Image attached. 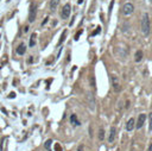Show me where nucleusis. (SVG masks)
Masks as SVG:
<instances>
[{"instance_id": "obj_10", "label": "nucleus", "mask_w": 152, "mask_h": 151, "mask_svg": "<svg viewBox=\"0 0 152 151\" xmlns=\"http://www.w3.org/2000/svg\"><path fill=\"white\" fill-rule=\"evenodd\" d=\"M16 52H17L18 55H24V54L26 52V47H25V44H24V43L19 44L18 48L16 49Z\"/></svg>"}, {"instance_id": "obj_7", "label": "nucleus", "mask_w": 152, "mask_h": 151, "mask_svg": "<svg viewBox=\"0 0 152 151\" xmlns=\"http://www.w3.org/2000/svg\"><path fill=\"white\" fill-rule=\"evenodd\" d=\"M117 138V127L115 126H112L111 130H109V136H108V143H114Z\"/></svg>"}, {"instance_id": "obj_22", "label": "nucleus", "mask_w": 152, "mask_h": 151, "mask_svg": "<svg viewBox=\"0 0 152 151\" xmlns=\"http://www.w3.org/2000/svg\"><path fill=\"white\" fill-rule=\"evenodd\" d=\"M147 151H152V143L150 144V146H149V149H147Z\"/></svg>"}, {"instance_id": "obj_13", "label": "nucleus", "mask_w": 152, "mask_h": 151, "mask_svg": "<svg viewBox=\"0 0 152 151\" xmlns=\"http://www.w3.org/2000/svg\"><path fill=\"white\" fill-rule=\"evenodd\" d=\"M58 4H60V0H51L50 1V10L55 11L57 8V6H58Z\"/></svg>"}, {"instance_id": "obj_21", "label": "nucleus", "mask_w": 152, "mask_h": 151, "mask_svg": "<svg viewBox=\"0 0 152 151\" xmlns=\"http://www.w3.org/2000/svg\"><path fill=\"white\" fill-rule=\"evenodd\" d=\"M82 34V30H80L79 32L76 34V36H75V39H79V36H80V34Z\"/></svg>"}, {"instance_id": "obj_24", "label": "nucleus", "mask_w": 152, "mask_h": 151, "mask_svg": "<svg viewBox=\"0 0 152 151\" xmlns=\"http://www.w3.org/2000/svg\"><path fill=\"white\" fill-rule=\"evenodd\" d=\"M7 1H11V0H7Z\"/></svg>"}, {"instance_id": "obj_4", "label": "nucleus", "mask_w": 152, "mask_h": 151, "mask_svg": "<svg viewBox=\"0 0 152 151\" xmlns=\"http://www.w3.org/2000/svg\"><path fill=\"white\" fill-rule=\"evenodd\" d=\"M69 16H70V5L66 4L61 11V17H62V19H68Z\"/></svg>"}, {"instance_id": "obj_23", "label": "nucleus", "mask_w": 152, "mask_h": 151, "mask_svg": "<svg viewBox=\"0 0 152 151\" xmlns=\"http://www.w3.org/2000/svg\"><path fill=\"white\" fill-rule=\"evenodd\" d=\"M77 2H79V4H82V2H83V0H77Z\"/></svg>"}, {"instance_id": "obj_6", "label": "nucleus", "mask_w": 152, "mask_h": 151, "mask_svg": "<svg viewBox=\"0 0 152 151\" xmlns=\"http://www.w3.org/2000/svg\"><path fill=\"white\" fill-rule=\"evenodd\" d=\"M111 80H112V86H113V89L114 92H119L120 90V83H119V79L115 75H112L111 76Z\"/></svg>"}, {"instance_id": "obj_5", "label": "nucleus", "mask_w": 152, "mask_h": 151, "mask_svg": "<svg viewBox=\"0 0 152 151\" xmlns=\"http://www.w3.org/2000/svg\"><path fill=\"white\" fill-rule=\"evenodd\" d=\"M146 121V114H144V113H141V114H139L138 116V120L135 121V127L137 129H141L143 126H144V124H145Z\"/></svg>"}, {"instance_id": "obj_12", "label": "nucleus", "mask_w": 152, "mask_h": 151, "mask_svg": "<svg viewBox=\"0 0 152 151\" xmlns=\"http://www.w3.org/2000/svg\"><path fill=\"white\" fill-rule=\"evenodd\" d=\"M141 60H143V51H141V50H138V51L134 54V61L140 62Z\"/></svg>"}, {"instance_id": "obj_16", "label": "nucleus", "mask_w": 152, "mask_h": 151, "mask_svg": "<svg viewBox=\"0 0 152 151\" xmlns=\"http://www.w3.org/2000/svg\"><path fill=\"white\" fill-rule=\"evenodd\" d=\"M149 130L152 131V112L149 114Z\"/></svg>"}, {"instance_id": "obj_8", "label": "nucleus", "mask_w": 152, "mask_h": 151, "mask_svg": "<svg viewBox=\"0 0 152 151\" xmlns=\"http://www.w3.org/2000/svg\"><path fill=\"white\" fill-rule=\"evenodd\" d=\"M134 127H135V120H134V118L128 119L127 123H126V130L128 131V132H131V131H133Z\"/></svg>"}, {"instance_id": "obj_2", "label": "nucleus", "mask_w": 152, "mask_h": 151, "mask_svg": "<svg viewBox=\"0 0 152 151\" xmlns=\"http://www.w3.org/2000/svg\"><path fill=\"white\" fill-rule=\"evenodd\" d=\"M133 11H134V6H133V4H131V2H126L125 5H124V7H122V13L125 14V16L132 14Z\"/></svg>"}, {"instance_id": "obj_14", "label": "nucleus", "mask_w": 152, "mask_h": 151, "mask_svg": "<svg viewBox=\"0 0 152 151\" xmlns=\"http://www.w3.org/2000/svg\"><path fill=\"white\" fill-rule=\"evenodd\" d=\"M34 44H36V34H32L31 37H30V43H29V45H30V48H33Z\"/></svg>"}, {"instance_id": "obj_9", "label": "nucleus", "mask_w": 152, "mask_h": 151, "mask_svg": "<svg viewBox=\"0 0 152 151\" xmlns=\"http://www.w3.org/2000/svg\"><path fill=\"white\" fill-rule=\"evenodd\" d=\"M87 98H88V103H89V107H92V110L95 108V99H94V95L92 93H88L87 94Z\"/></svg>"}, {"instance_id": "obj_20", "label": "nucleus", "mask_w": 152, "mask_h": 151, "mask_svg": "<svg viewBox=\"0 0 152 151\" xmlns=\"http://www.w3.org/2000/svg\"><path fill=\"white\" fill-rule=\"evenodd\" d=\"M55 149H56V151H62V150H61L60 144H56V145H55Z\"/></svg>"}, {"instance_id": "obj_11", "label": "nucleus", "mask_w": 152, "mask_h": 151, "mask_svg": "<svg viewBox=\"0 0 152 151\" xmlns=\"http://www.w3.org/2000/svg\"><path fill=\"white\" fill-rule=\"evenodd\" d=\"M70 123L73 124L74 126H80V125H81L80 120L77 119V117H76V114H71V116H70Z\"/></svg>"}, {"instance_id": "obj_19", "label": "nucleus", "mask_w": 152, "mask_h": 151, "mask_svg": "<svg viewBox=\"0 0 152 151\" xmlns=\"http://www.w3.org/2000/svg\"><path fill=\"white\" fill-rule=\"evenodd\" d=\"M100 31H101V28H96V30H95V31H94V32H93L92 34H93V36H95L96 34H99Z\"/></svg>"}, {"instance_id": "obj_17", "label": "nucleus", "mask_w": 152, "mask_h": 151, "mask_svg": "<svg viewBox=\"0 0 152 151\" xmlns=\"http://www.w3.org/2000/svg\"><path fill=\"white\" fill-rule=\"evenodd\" d=\"M66 36H67V31H63V34L61 36V39H60V42H58V45H60L61 43H63V42H64V39H66Z\"/></svg>"}, {"instance_id": "obj_18", "label": "nucleus", "mask_w": 152, "mask_h": 151, "mask_svg": "<svg viewBox=\"0 0 152 151\" xmlns=\"http://www.w3.org/2000/svg\"><path fill=\"white\" fill-rule=\"evenodd\" d=\"M51 143H52V140H51V139H48V140H46V143H45V148H46V149H49V148H50Z\"/></svg>"}, {"instance_id": "obj_1", "label": "nucleus", "mask_w": 152, "mask_h": 151, "mask_svg": "<svg viewBox=\"0 0 152 151\" xmlns=\"http://www.w3.org/2000/svg\"><path fill=\"white\" fill-rule=\"evenodd\" d=\"M141 31L144 34H149L150 32V19L147 13H143L141 17Z\"/></svg>"}, {"instance_id": "obj_3", "label": "nucleus", "mask_w": 152, "mask_h": 151, "mask_svg": "<svg viewBox=\"0 0 152 151\" xmlns=\"http://www.w3.org/2000/svg\"><path fill=\"white\" fill-rule=\"evenodd\" d=\"M36 12H37V5L32 4L31 7H30V13H29V21L30 23L34 21V19H36Z\"/></svg>"}, {"instance_id": "obj_15", "label": "nucleus", "mask_w": 152, "mask_h": 151, "mask_svg": "<svg viewBox=\"0 0 152 151\" xmlns=\"http://www.w3.org/2000/svg\"><path fill=\"white\" fill-rule=\"evenodd\" d=\"M103 138H105V130L101 127L99 130V139L100 140H103Z\"/></svg>"}]
</instances>
